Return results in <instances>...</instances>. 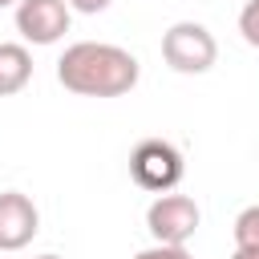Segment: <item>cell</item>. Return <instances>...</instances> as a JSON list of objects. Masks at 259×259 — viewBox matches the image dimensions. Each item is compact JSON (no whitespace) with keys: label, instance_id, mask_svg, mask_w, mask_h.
I'll use <instances>...</instances> for the list:
<instances>
[{"label":"cell","instance_id":"1","mask_svg":"<svg viewBox=\"0 0 259 259\" xmlns=\"http://www.w3.org/2000/svg\"><path fill=\"white\" fill-rule=\"evenodd\" d=\"M138 57L105 40H77L57 61V81L81 97H121L138 85Z\"/></svg>","mask_w":259,"mask_h":259},{"label":"cell","instance_id":"2","mask_svg":"<svg viewBox=\"0 0 259 259\" xmlns=\"http://www.w3.org/2000/svg\"><path fill=\"white\" fill-rule=\"evenodd\" d=\"M162 57L174 73H206L214 61H219V45L210 36L206 24L198 20H178L162 32Z\"/></svg>","mask_w":259,"mask_h":259},{"label":"cell","instance_id":"3","mask_svg":"<svg viewBox=\"0 0 259 259\" xmlns=\"http://www.w3.org/2000/svg\"><path fill=\"white\" fill-rule=\"evenodd\" d=\"M182 154H178V146L174 142H166V138H146V142H138V150L130 154V174H134V182L142 186V190H154V194H166L170 186H178V178H182Z\"/></svg>","mask_w":259,"mask_h":259},{"label":"cell","instance_id":"4","mask_svg":"<svg viewBox=\"0 0 259 259\" xmlns=\"http://www.w3.org/2000/svg\"><path fill=\"white\" fill-rule=\"evenodd\" d=\"M198 219L202 214H198L194 198H186V194H158L146 210V227H150L154 243H174V247H182L198 231Z\"/></svg>","mask_w":259,"mask_h":259},{"label":"cell","instance_id":"5","mask_svg":"<svg viewBox=\"0 0 259 259\" xmlns=\"http://www.w3.org/2000/svg\"><path fill=\"white\" fill-rule=\"evenodd\" d=\"M69 0H20L16 4V32L28 45H57L69 32Z\"/></svg>","mask_w":259,"mask_h":259},{"label":"cell","instance_id":"6","mask_svg":"<svg viewBox=\"0 0 259 259\" xmlns=\"http://www.w3.org/2000/svg\"><path fill=\"white\" fill-rule=\"evenodd\" d=\"M36 231H40V214H36L32 198L20 190H4L0 194V251L28 247Z\"/></svg>","mask_w":259,"mask_h":259},{"label":"cell","instance_id":"7","mask_svg":"<svg viewBox=\"0 0 259 259\" xmlns=\"http://www.w3.org/2000/svg\"><path fill=\"white\" fill-rule=\"evenodd\" d=\"M28 81H32V53L24 45L0 40V97L20 93Z\"/></svg>","mask_w":259,"mask_h":259},{"label":"cell","instance_id":"8","mask_svg":"<svg viewBox=\"0 0 259 259\" xmlns=\"http://www.w3.org/2000/svg\"><path fill=\"white\" fill-rule=\"evenodd\" d=\"M235 247H259V206L239 210V219H235Z\"/></svg>","mask_w":259,"mask_h":259},{"label":"cell","instance_id":"9","mask_svg":"<svg viewBox=\"0 0 259 259\" xmlns=\"http://www.w3.org/2000/svg\"><path fill=\"white\" fill-rule=\"evenodd\" d=\"M239 32L251 49H259V0H247L243 12H239Z\"/></svg>","mask_w":259,"mask_h":259},{"label":"cell","instance_id":"10","mask_svg":"<svg viewBox=\"0 0 259 259\" xmlns=\"http://www.w3.org/2000/svg\"><path fill=\"white\" fill-rule=\"evenodd\" d=\"M134 259H190V251L186 247H174V243H154V247L138 251Z\"/></svg>","mask_w":259,"mask_h":259},{"label":"cell","instance_id":"11","mask_svg":"<svg viewBox=\"0 0 259 259\" xmlns=\"http://www.w3.org/2000/svg\"><path fill=\"white\" fill-rule=\"evenodd\" d=\"M113 0H69V8L73 12H85V16H93V12H105Z\"/></svg>","mask_w":259,"mask_h":259},{"label":"cell","instance_id":"12","mask_svg":"<svg viewBox=\"0 0 259 259\" xmlns=\"http://www.w3.org/2000/svg\"><path fill=\"white\" fill-rule=\"evenodd\" d=\"M231 259H259V247H235Z\"/></svg>","mask_w":259,"mask_h":259},{"label":"cell","instance_id":"13","mask_svg":"<svg viewBox=\"0 0 259 259\" xmlns=\"http://www.w3.org/2000/svg\"><path fill=\"white\" fill-rule=\"evenodd\" d=\"M8 4H20V0H0V8H8Z\"/></svg>","mask_w":259,"mask_h":259},{"label":"cell","instance_id":"14","mask_svg":"<svg viewBox=\"0 0 259 259\" xmlns=\"http://www.w3.org/2000/svg\"><path fill=\"white\" fill-rule=\"evenodd\" d=\"M36 259H61V255H36Z\"/></svg>","mask_w":259,"mask_h":259}]
</instances>
